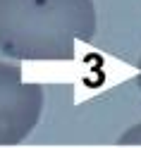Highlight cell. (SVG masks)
<instances>
[{
	"mask_svg": "<svg viewBox=\"0 0 141 148\" xmlns=\"http://www.w3.org/2000/svg\"><path fill=\"white\" fill-rule=\"evenodd\" d=\"M93 34V0H0V53L12 60H72Z\"/></svg>",
	"mask_w": 141,
	"mask_h": 148,
	"instance_id": "obj_1",
	"label": "cell"
},
{
	"mask_svg": "<svg viewBox=\"0 0 141 148\" xmlns=\"http://www.w3.org/2000/svg\"><path fill=\"white\" fill-rule=\"evenodd\" d=\"M43 112V88L24 81L17 64L0 62V146H17L34 132Z\"/></svg>",
	"mask_w": 141,
	"mask_h": 148,
	"instance_id": "obj_2",
	"label": "cell"
},
{
	"mask_svg": "<svg viewBox=\"0 0 141 148\" xmlns=\"http://www.w3.org/2000/svg\"><path fill=\"white\" fill-rule=\"evenodd\" d=\"M120 143H141V124L129 127L127 132L120 136Z\"/></svg>",
	"mask_w": 141,
	"mask_h": 148,
	"instance_id": "obj_3",
	"label": "cell"
},
{
	"mask_svg": "<svg viewBox=\"0 0 141 148\" xmlns=\"http://www.w3.org/2000/svg\"><path fill=\"white\" fill-rule=\"evenodd\" d=\"M136 81H139V88H141V60H139V79Z\"/></svg>",
	"mask_w": 141,
	"mask_h": 148,
	"instance_id": "obj_4",
	"label": "cell"
}]
</instances>
